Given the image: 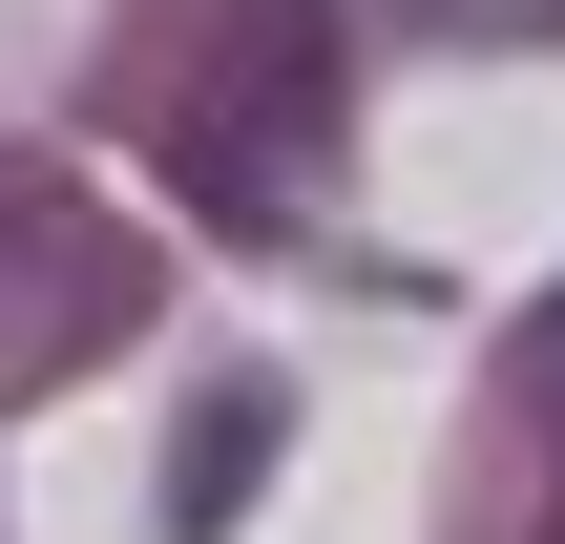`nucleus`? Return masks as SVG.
Wrapping results in <instances>:
<instances>
[{"mask_svg":"<svg viewBox=\"0 0 565 544\" xmlns=\"http://www.w3.org/2000/svg\"><path fill=\"white\" fill-rule=\"evenodd\" d=\"M126 126L189 168V210L273 231V210H315V168L356 126V42H335V0H168V42L126 63Z\"/></svg>","mask_w":565,"mask_h":544,"instance_id":"1","label":"nucleus"},{"mask_svg":"<svg viewBox=\"0 0 565 544\" xmlns=\"http://www.w3.org/2000/svg\"><path fill=\"white\" fill-rule=\"evenodd\" d=\"M126 294H147V252H126V231H84L63 189H0V356H21V377H42L63 335H105Z\"/></svg>","mask_w":565,"mask_h":544,"instance_id":"2","label":"nucleus"},{"mask_svg":"<svg viewBox=\"0 0 565 544\" xmlns=\"http://www.w3.org/2000/svg\"><path fill=\"white\" fill-rule=\"evenodd\" d=\"M503 398H524V461H545V524H565V294L524 314V377H503Z\"/></svg>","mask_w":565,"mask_h":544,"instance_id":"4","label":"nucleus"},{"mask_svg":"<svg viewBox=\"0 0 565 544\" xmlns=\"http://www.w3.org/2000/svg\"><path fill=\"white\" fill-rule=\"evenodd\" d=\"M231 482H273V398H210V419H189V482H168V524L210 544V524H231Z\"/></svg>","mask_w":565,"mask_h":544,"instance_id":"3","label":"nucleus"}]
</instances>
